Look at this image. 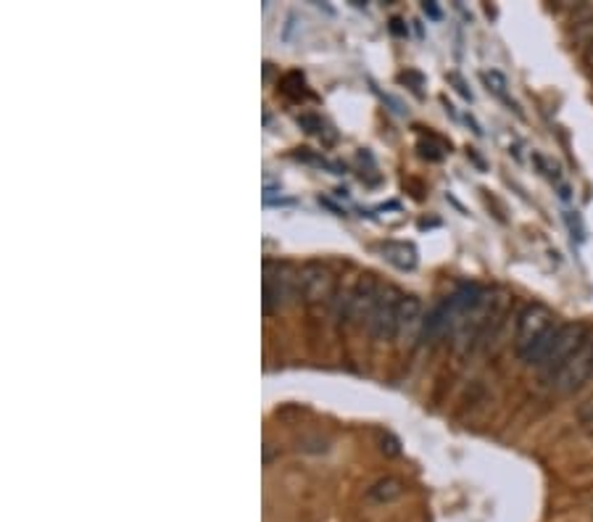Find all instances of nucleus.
<instances>
[{"label":"nucleus","instance_id":"obj_2","mask_svg":"<svg viewBox=\"0 0 593 522\" xmlns=\"http://www.w3.org/2000/svg\"><path fill=\"white\" fill-rule=\"evenodd\" d=\"M593 375V327L588 330V336L586 340L580 343V348L564 362V367L551 377V388L557 391V394H575V391H580L586 383H588V377Z\"/></svg>","mask_w":593,"mask_h":522},{"label":"nucleus","instance_id":"obj_12","mask_svg":"<svg viewBox=\"0 0 593 522\" xmlns=\"http://www.w3.org/2000/svg\"><path fill=\"white\" fill-rule=\"evenodd\" d=\"M483 82H485V88L488 92H494V95H499L501 100H506L509 106H514L512 100H509V95H506V88H509V82H506V77L501 74L499 69H491V71H483ZM517 109V106H514Z\"/></svg>","mask_w":593,"mask_h":522},{"label":"nucleus","instance_id":"obj_14","mask_svg":"<svg viewBox=\"0 0 593 522\" xmlns=\"http://www.w3.org/2000/svg\"><path fill=\"white\" fill-rule=\"evenodd\" d=\"M419 156L422 158H430V161H440L443 158V151L438 148V146H433V143H425V140H419Z\"/></svg>","mask_w":593,"mask_h":522},{"label":"nucleus","instance_id":"obj_1","mask_svg":"<svg viewBox=\"0 0 593 522\" xmlns=\"http://www.w3.org/2000/svg\"><path fill=\"white\" fill-rule=\"evenodd\" d=\"M557 327V314L546 304L532 301L520 311L517 317V333H514V348L517 354L525 359L538 343H543V338Z\"/></svg>","mask_w":593,"mask_h":522},{"label":"nucleus","instance_id":"obj_15","mask_svg":"<svg viewBox=\"0 0 593 522\" xmlns=\"http://www.w3.org/2000/svg\"><path fill=\"white\" fill-rule=\"evenodd\" d=\"M448 82H454V85H457V90L462 92V95H465L467 100H472V92L467 90V85H465V80H462L459 74H448Z\"/></svg>","mask_w":593,"mask_h":522},{"label":"nucleus","instance_id":"obj_8","mask_svg":"<svg viewBox=\"0 0 593 522\" xmlns=\"http://www.w3.org/2000/svg\"><path fill=\"white\" fill-rule=\"evenodd\" d=\"M422 325H425V317H422V301L417 296H404L401 308H399V322H396V340L401 346H414V340L422 338Z\"/></svg>","mask_w":593,"mask_h":522},{"label":"nucleus","instance_id":"obj_11","mask_svg":"<svg viewBox=\"0 0 593 522\" xmlns=\"http://www.w3.org/2000/svg\"><path fill=\"white\" fill-rule=\"evenodd\" d=\"M404 493V483L401 480H396V478H385V480H377L375 486L370 489V498L372 501H380V504H385V501H393V498H399Z\"/></svg>","mask_w":593,"mask_h":522},{"label":"nucleus","instance_id":"obj_5","mask_svg":"<svg viewBox=\"0 0 593 522\" xmlns=\"http://www.w3.org/2000/svg\"><path fill=\"white\" fill-rule=\"evenodd\" d=\"M404 301V293L393 285H385L380 290L377 307L367 322V333L375 340H393L396 338V322H399V308Z\"/></svg>","mask_w":593,"mask_h":522},{"label":"nucleus","instance_id":"obj_7","mask_svg":"<svg viewBox=\"0 0 593 522\" xmlns=\"http://www.w3.org/2000/svg\"><path fill=\"white\" fill-rule=\"evenodd\" d=\"M380 290H382V285L377 282L375 277H362V280L351 288V296H348V317H345V319H351V322H356V325H367L377 307Z\"/></svg>","mask_w":593,"mask_h":522},{"label":"nucleus","instance_id":"obj_21","mask_svg":"<svg viewBox=\"0 0 593 522\" xmlns=\"http://www.w3.org/2000/svg\"><path fill=\"white\" fill-rule=\"evenodd\" d=\"M467 124H469V127H472V132H475V135H483V129H480V124L475 122L472 117H467Z\"/></svg>","mask_w":593,"mask_h":522},{"label":"nucleus","instance_id":"obj_10","mask_svg":"<svg viewBox=\"0 0 593 522\" xmlns=\"http://www.w3.org/2000/svg\"><path fill=\"white\" fill-rule=\"evenodd\" d=\"M385 261H391L399 270H414L417 267V248L411 243H401V241H388L380 246Z\"/></svg>","mask_w":593,"mask_h":522},{"label":"nucleus","instance_id":"obj_19","mask_svg":"<svg viewBox=\"0 0 593 522\" xmlns=\"http://www.w3.org/2000/svg\"><path fill=\"white\" fill-rule=\"evenodd\" d=\"M391 32L393 34H399V37H406V27L401 19H391Z\"/></svg>","mask_w":593,"mask_h":522},{"label":"nucleus","instance_id":"obj_3","mask_svg":"<svg viewBox=\"0 0 593 522\" xmlns=\"http://www.w3.org/2000/svg\"><path fill=\"white\" fill-rule=\"evenodd\" d=\"M588 330H591V325H586V322H567V325L560 327V333H557V338L551 343L546 359H543L541 367H538L541 369V377H543V380L551 383V377L564 367V362L580 348V343L586 340Z\"/></svg>","mask_w":593,"mask_h":522},{"label":"nucleus","instance_id":"obj_18","mask_svg":"<svg viewBox=\"0 0 593 522\" xmlns=\"http://www.w3.org/2000/svg\"><path fill=\"white\" fill-rule=\"evenodd\" d=\"M319 204H322V206H327V209H330V212H333V214L345 216L344 209H341V206H338V204H333V201H330V198H319Z\"/></svg>","mask_w":593,"mask_h":522},{"label":"nucleus","instance_id":"obj_17","mask_svg":"<svg viewBox=\"0 0 593 522\" xmlns=\"http://www.w3.org/2000/svg\"><path fill=\"white\" fill-rule=\"evenodd\" d=\"M422 11H425V14H428L430 19H436V22L440 19V8H438L433 0H425V3H422Z\"/></svg>","mask_w":593,"mask_h":522},{"label":"nucleus","instance_id":"obj_9","mask_svg":"<svg viewBox=\"0 0 593 522\" xmlns=\"http://www.w3.org/2000/svg\"><path fill=\"white\" fill-rule=\"evenodd\" d=\"M448 333H454V319L448 311V301H438L436 307L428 311L425 325H422V343H436V340L446 338Z\"/></svg>","mask_w":593,"mask_h":522},{"label":"nucleus","instance_id":"obj_16","mask_svg":"<svg viewBox=\"0 0 593 522\" xmlns=\"http://www.w3.org/2000/svg\"><path fill=\"white\" fill-rule=\"evenodd\" d=\"M382 451H388L391 457L401 454V449H399V441H396V438H382Z\"/></svg>","mask_w":593,"mask_h":522},{"label":"nucleus","instance_id":"obj_6","mask_svg":"<svg viewBox=\"0 0 593 522\" xmlns=\"http://www.w3.org/2000/svg\"><path fill=\"white\" fill-rule=\"evenodd\" d=\"M298 293L304 296V301L309 307H314V304H333L335 277L330 272V267L322 264V261H309L298 272Z\"/></svg>","mask_w":593,"mask_h":522},{"label":"nucleus","instance_id":"obj_4","mask_svg":"<svg viewBox=\"0 0 593 522\" xmlns=\"http://www.w3.org/2000/svg\"><path fill=\"white\" fill-rule=\"evenodd\" d=\"M298 293V275L280 261H264V314L280 311L282 304Z\"/></svg>","mask_w":593,"mask_h":522},{"label":"nucleus","instance_id":"obj_13","mask_svg":"<svg viewBox=\"0 0 593 522\" xmlns=\"http://www.w3.org/2000/svg\"><path fill=\"white\" fill-rule=\"evenodd\" d=\"M298 124H301L309 135H322V132H325V122H322L316 114H301V117H298Z\"/></svg>","mask_w":593,"mask_h":522},{"label":"nucleus","instance_id":"obj_20","mask_svg":"<svg viewBox=\"0 0 593 522\" xmlns=\"http://www.w3.org/2000/svg\"><path fill=\"white\" fill-rule=\"evenodd\" d=\"M583 59H586V66L593 71V37L591 43H588V48H586V56H583Z\"/></svg>","mask_w":593,"mask_h":522}]
</instances>
